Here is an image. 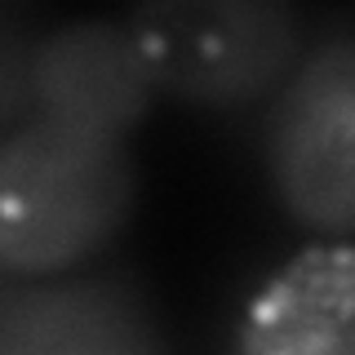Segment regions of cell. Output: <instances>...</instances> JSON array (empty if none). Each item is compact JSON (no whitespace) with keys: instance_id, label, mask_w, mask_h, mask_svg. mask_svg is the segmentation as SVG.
<instances>
[{"instance_id":"obj_1","label":"cell","mask_w":355,"mask_h":355,"mask_svg":"<svg viewBox=\"0 0 355 355\" xmlns=\"http://www.w3.org/2000/svg\"><path fill=\"white\" fill-rule=\"evenodd\" d=\"M125 138L27 120L0 138V271L58 275L125 227L133 209Z\"/></svg>"},{"instance_id":"obj_2","label":"cell","mask_w":355,"mask_h":355,"mask_svg":"<svg viewBox=\"0 0 355 355\" xmlns=\"http://www.w3.org/2000/svg\"><path fill=\"white\" fill-rule=\"evenodd\" d=\"M151 89L200 107H244L302 62V14L280 0H160L129 14Z\"/></svg>"},{"instance_id":"obj_3","label":"cell","mask_w":355,"mask_h":355,"mask_svg":"<svg viewBox=\"0 0 355 355\" xmlns=\"http://www.w3.org/2000/svg\"><path fill=\"white\" fill-rule=\"evenodd\" d=\"M266 173L297 222L347 240L355 227V44L302 53L266 116Z\"/></svg>"},{"instance_id":"obj_4","label":"cell","mask_w":355,"mask_h":355,"mask_svg":"<svg viewBox=\"0 0 355 355\" xmlns=\"http://www.w3.org/2000/svg\"><path fill=\"white\" fill-rule=\"evenodd\" d=\"M151 94L155 89L142 71L125 22L80 18L36 36V49H31L36 116L125 138L147 116Z\"/></svg>"},{"instance_id":"obj_5","label":"cell","mask_w":355,"mask_h":355,"mask_svg":"<svg viewBox=\"0 0 355 355\" xmlns=\"http://www.w3.org/2000/svg\"><path fill=\"white\" fill-rule=\"evenodd\" d=\"M0 355H160L129 280L0 288Z\"/></svg>"},{"instance_id":"obj_6","label":"cell","mask_w":355,"mask_h":355,"mask_svg":"<svg viewBox=\"0 0 355 355\" xmlns=\"http://www.w3.org/2000/svg\"><path fill=\"white\" fill-rule=\"evenodd\" d=\"M240 355H355L351 240H315L293 253L244 311Z\"/></svg>"},{"instance_id":"obj_7","label":"cell","mask_w":355,"mask_h":355,"mask_svg":"<svg viewBox=\"0 0 355 355\" xmlns=\"http://www.w3.org/2000/svg\"><path fill=\"white\" fill-rule=\"evenodd\" d=\"M31 49L36 27L14 5H0V138L31 107Z\"/></svg>"}]
</instances>
